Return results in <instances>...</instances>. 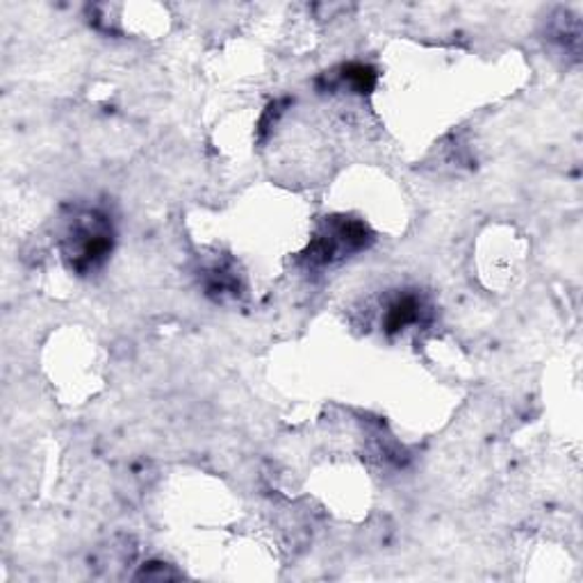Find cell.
I'll use <instances>...</instances> for the list:
<instances>
[{"label": "cell", "mask_w": 583, "mask_h": 583, "mask_svg": "<svg viewBox=\"0 0 583 583\" xmlns=\"http://www.w3.org/2000/svg\"><path fill=\"white\" fill-rule=\"evenodd\" d=\"M112 247V221L97 210L82 212L71 221L69 233L64 238V258L73 272L89 274L108 260Z\"/></svg>", "instance_id": "6da1fadb"}, {"label": "cell", "mask_w": 583, "mask_h": 583, "mask_svg": "<svg viewBox=\"0 0 583 583\" xmlns=\"http://www.w3.org/2000/svg\"><path fill=\"white\" fill-rule=\"evenodd\" d=\"M422 312H424V303L420 296H415V294L396 296L385 310L383 329H385V333H399L411 324H418L422 318Z\"/></svg>", "instance_id": "3957f363"}, {"label": "cell", "mask_w": 583, "mask_h": 583, "mask_svg": "<svg viewBox=\"0 0 583 583\" xmlns=\"http://www.w3.org/2000/svg\"><path fill=\"white\" fill-rule=\"evenodd\" d=\"M372 242L365 223L355 219H333L329 227L312 240L305 258L310 264H331L351 253L363 251Z\"/></svg>", "instance_id": "7a4b0ae2"}, {"label": "cell", "mask_w": 583, "mask_h": 583, "mask_svg": "<svg viewBox=\"0 0 583 583\" xmlns=\"http://www.w3.org/2000/svg\"><path fill=\"white\" fill-rule=\"evenodd\" d=\"M340 80L355 94H370L376 84V71L368 64H346L342 67Z\"/></svg>", "instance_id": "277c9868"}]
</instances>
